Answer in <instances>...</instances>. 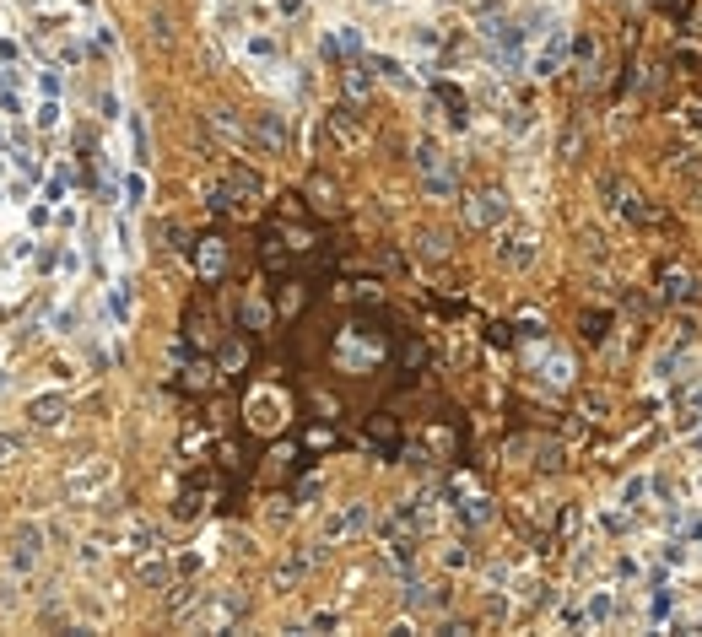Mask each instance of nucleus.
I'll return each instance as SVG.
<instances>
[{
    "label": "nucleus",
    "mask_w": 702,
    "mask_h": 637,
    "mask_svg": "<svg viewBox=\"0 0 702 637\" xmlns=\"http://www.w3.org/2000/svg\"><path fill=\"white\" fill-rule=\"evenodd\" d=\"M357 530H368V502H346L341 514L324 518V546H341V540L357 534Z\"/></svg>",
    "instance_id": "f257e3e1"
},
{
    "label": "nucleus",
    "mask_w": 702,
    "mask_h": 637,
    "mask_svg": "<svg viewBox=\"0 0 702 637\" xmlns=\"http://www.w3.org/2000/svg\"><path fill=\"white\" fill-rule=\"evenodd\" d=\"M465 216H470V227H502V216H508V195H502V189H481Z\"/></svg>",
    "instance_id": "f03ea898"
},
{
    "label": "nucleus",
    "mask_w": 702,
    "mask_h": 637,
    "mask_svg": "<svg viewBox=\"0 0 702 637\" xmlns=\"http://www.w3.org/2000/svg\"><path fill=\"white\" fill-rule=\"evenodd\" d=\"M497 260L508 270H524V265H535V238L530 232H508L502 243H497Z\"/></svg>",
    "instance_id": "7ed1b4c3"
},
{
    "label": "nucleus",
    "mask_w": 702,
    "mask_h": 637,
    "mask_svg": "<svg viewBox=\"0 0 702 637\" xmlns=\"http://www.w3.org/2000/svg\"><path fill=\"white\" fill-rule=\"evenodd\" d=\"M33 562H38V530H22L17 546H11V567H17V573H27Z\"/></svg>",
    "instance_id": "20e7f679"
},
{
    "label": "nucleus",
    "mask_w": 702,
    "mask_h": 637,
    "mask_svg": "<svg viewBox=\"0 0 702 637\" xmlns=\"http://www.w3.org/2000/svg\"><path fill=\"white\" fill-rule=\"evenodd\" d=\"M248 411H254V427H276V421H281L276 394H254V405H248Z\"/></svg>",
    "instance_id": "39448f33"
},
{
    "label": "nucleus",
    "mask_w": 702,
    "mask_h": 637,
    "mask_svg": "<svg viewBox=\"0 0 702 637\" xmlns=\"http://www.w3.org/2000/svg\"><path fill=\"white\" fill-rule=\"evenodd\" d=\"M60 416H65V400H54V394H43V400H33V421H38V427H54Z\"/></svg>",
    "instance_id": "423d86ee"
},
{
    "label": "nucleus",
    "mask_w": 702,
    "mask_h": 637,
    "mask_svg": "<svg viewBox=\"0 0 702 637\" xmlns=\"http://www.w3.org/2000/svg\"><path fill=\"white\" fill-rule=\"evenodd\" d=\"M330 124H335V135H341L346 146H357V141H362V130H357V114H351V108H335V114H330Z\"/></svg>",
    "instance_id": "0eeeda50"
},
{
    "label": "nucleus",
    "mask_w": 702,
    "mask_h": 637,
    "mask_svg": "<svg viewBox=\"0 0 702 637\" xmlns=\"http://www.w3.org/2000/svg\"><path fill=\"white\" fill-rule=\"evenodd\" d=\"M611 610H616V599H611V594H605V589H599V594L589 599V610H583V616L595 621V627H605V621H611Z\"/></svg>",
    "instance_id": "6e6552de"
},
{
    "label": "nucleus",
    "mask_w": 702,
    "mask_h": 637,
    "mask_svg": "<svg viewBox=\"0 0 702 637\" xmlns=\"http://www.w3.org/2000/svg\"><path fill=\"white\" fill-rule=\"evenodd\" d=\"M557 65H562V33L551 38V49H546V54H535V76H551Z\"/></svg>",
    "instance_id": "1a4fd4ad"
},
{
    "label": "nucleus",
    "mask_w": 702,
    "mask_h": 637,
    "mask_svg": "<svg viewBox=\"0 0 702 637\" xmlns=\"http://www.w3.org/2000/svg\"><path fill=\"white\" fill-rule=\"evenodd\" d=\"M686 292H692V276H686V270H664V297L675 303V297H686Z\"/></svg>",
    "instance_id": "9d476101"
},
{
    "label": "nucleus",
    "mask_w": 702,
    "mask_h": 637,
    "mask_svg": "<svg viewBox=\"0 0 702 637\" xmlns=\"http://www.w3.org/2000/svg\"><path fill=\"white\" fill-rule=\"evenodd\" d=\"M643 492H648V475H632V481L621 486V508H638V502H643Z\"/></svg>",
    "instance_id": "9b49d317"
},
{
    "label": "nucleus",
    "mask_w": 702,
    "mask_h": 637,
    "mask_svg": "<svg viewBox=\"0 0 702 637\" xmlns=\"http://www.w3.org/2000/svg\"><path fill=\"white\" fill-rule=\"evenodd\" d=\"M260 135H265V146H276V151H281V141H287V130H281V119H276V114H265V119H260Z\"/></svg>",
    "instance_id": "f8f14e48"
},
{
    "label": "nucleus",
    "mask_w": 702,
    "mask_h": 637,
    "mask_svg": "<svg viewBox=\"0 0 702 637\" xmlns=\"http://www.w3.org/2000/svg\"><path fill=\"white\" fill-rule=\"evenodd\" d=\"M200 270H206V276L222 270V243H216V238H206V248H200Z\"/></svg>",
    "instance_id": "ddd939ff"
},
{
    "label": "nucleus",
    "mask_w": 702,
    "mask_h": 637,
    "mask_svg": "<svg viewBox=\"0 0 702 637\" xmlns=\"http://www.w3.org/2000/svg\"><path fill=\"white\" fill-rule=\"evenodd\" d=\"M599 195H605V206H621V200H627V189H621L616 173H605V179H599Z\"/></svg>",
    "instance_id": "4468645a"
},
{
    "label": "nucleus",
    "mask_w": 702,
    "mask_h": 637,
    "mask_svg": "<svg viewBox=\"0 0 702 637\" xmlns=\"http://www.w3.org/2000/svg\"><path fill=\"white\" fill-rule=\"evenodd\" d=\"M546 378H551V384H573V362H567V357H551V373H546Z\"/></svg>",
    "instance_id": "2eb2a0df"
},
{
    "label": "nucleus",
    "mask_w": 702,
    "mask_h": 637,
    "mask_svg": "<svg viewBox=\"0 0 702 637\" xmlns=\"http://www.w3.org/2000/svg\"><path fill=\"white\" fill-rule=\"evenodd\" d=\"M421 254H427V260H443V254H449L443 232H427V238H421Z\"/></svg>",
    "instance_id": "dca6fc26"
},
{
    "label": "nucleus",
    "mask_w": 702,
    "mask_h": 637,
    "mask_svg": "<svg viewBox=\"0 0 702 637\" xmlns=\"http://www.w3.org/2000/svg\"><path fill=\"white\" fill-rule=\"evenodd\" d=\"M573 54H578V60H589V65H595V54H599V43H595V38H578V43H573Z\"/></svg>",
    "instance_id": "f3484780"
},
{
    "label": "nucleus",
    "mask_w": 702,
    "mask_h": 637,
    "mask_svg": "<svg viewBox=\"0 0 702 637\" xmlns=\"http://www.w3.org/2000/svg\"><path fill=\"white\" fill-rule=\"evenodd\" d=\"M244 357H248V351L238 346V340H232V346H227V357H222V362H227V368H244Z\"/></svg>",
    "instance_id": "a211bd4d"
},
{
    "label": "nucleus",
    "mask_w": 702,
    "mask_h": 637,
    "mask_svg": "<svg viewBox=\"0 0 702 637\" xmlns=\"http://www.w3.org/2000/svg\"><path fill=\"white\" fill-rule=\"evenodd\" d=\"M692 405H697V411H702V389H692Z\"/></svg>",
    "instance_id": "6ab92c4d"
},
{
    "label": "nucleus",
    "mask_w": 702,
    "mask_h": 637,
    "mask_svg": "<svg viewBox=\"0 0 702 637\" xmlns=\"http://www.w3.org/2000/svg\"><path fill=\"white\" fill-rule=\"evenodd\" d=\"M697 486H702V481H697Z\"/></svg>",
    "instance_id": "aec40b11"
}]
</instances>
